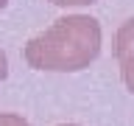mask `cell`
Here are the masks:
<instances>
[{
    "instance_id": "6da1fadb",
    "label": "cell",
    "mask_w": 134,
    "mask_h": 126,
    "mask_svg": "<svg viewBox=\"0 0 134 126\" xmlns=\"http://www.w3.org/2000/svg\"><path fill=\"white\" fill-rule=\"evenodd\" d=\"M25 62L34 70L50 73H78L100 53V23L87 14H67L31 36L25 45Z\"/></svg>"
},
{
    "instance_id": "7a4b0ae2",
    "label": "cell",
    "mask_w": 134,
    "mask_h": 126,
    "mask_svg": "<svg viewBox=\"0 0 134 126\" xmlns=\"http://www.w3.org/2000/svg\"><path fill=\"white\" fill-rule=\"evenodd\" d=\"M115 56L120 65L123 84L134 92V17L126 20L115 34Z\"/></svg>"
},
{
    "instance_id": "3957f363",
    "label": "cell",
    "mask_w": 134,
    "mask_h": 126,
    "mask_svg": "<svg viewBox=\"0 0 134 126\" xmlns=\"http://www.w3.org/2000/svg\"><path fill=\"white\" fill-rule=\"evenodd\" d=\"M0 126H31L23 115H14V112H0Z\"/></svg>"
},
{
    "instance_id": "277c9868",
    "label": "cell",
    "mask_w": 134,
    "mask_h": 126,
    "mask_svg": "<svg viewBox=\"0 0 134 126\" xmlns=\"http://www.w3.org/2000/svg\"><path fill=\"white\" fill-rule=\"evenodd\" d=\"M53 6H62V8H73V6H92L98 0H50Z\"/></svg>"
},
{
    "instance_id": "5b68a950",
    "label": "cell",
    "mask_w": 134,
    "mask_h": 126,
    "mask_svg": "<svg viewBox=\"0 0 134 126\" xmlns=\"http://www.w3.org/2000/svg\"><path fill=\"white\" fill-rule=\"evenodd\" d=\"M6 76H8V56H6V50L0 48V84L6 81Z\"/></svg>"
},
{
    "instance_id": "8992f818",
    "label": "cell",
    "mask_w": 134,
    "mask_h": 126,
    "mask_svg": "<svg viewBox=\"0 0 134 126\" xmlns=\"http://www.w3.org/2000/svg\"><path fill=\"white\" fill-rule=\"evenodd\" d=\"M8 6V0H0V11H3V8H6Z\"/></svg>"
},
{
    "instance_id": "52a82bcc",
    "label": "cell",
    "mask_w": 134,
    "mask_h": 126,
    "mask_svg": "<svg viewBox=\"0 0 134 126\" xmlns=\"http://www.w3.org/2000/svg\"><path fill=\"white\" fill-rule=\"evenodd\" d=\"M59 126H81V123H59Z\"/></svg>"
}]
</instances>
